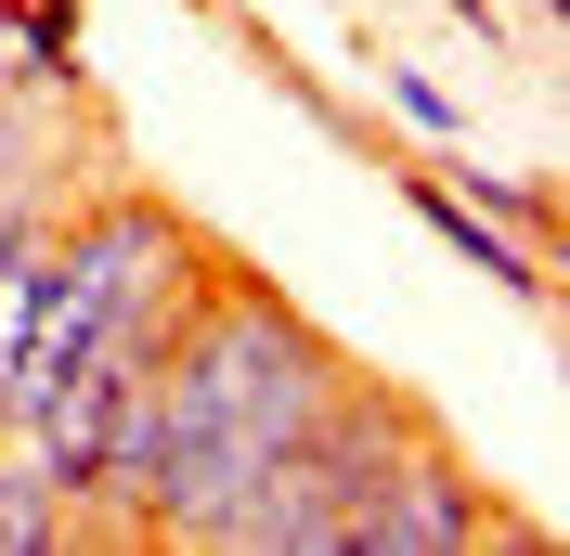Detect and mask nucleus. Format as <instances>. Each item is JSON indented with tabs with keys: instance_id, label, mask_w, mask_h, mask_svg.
<instances>
[{
	"instance_id": "4",
	"label": "nucleus",
	"mask_w": 570,
	"mask_h": 556,
	"mask_svg": "<svg viewBox=\"0 0 570 556\" xmlns=\"http://www.w3.org/2000/svg\"><path fill=\"white\" fill-rule=\"evenodd\" d=\"M402 208H415L428 234L454 246L466 272H493L505 298H544V246H532V234H505L493 208H466V195H454V181H441V169H402Z\"/></svg>"
},
{
	"instance_id": "8",
	"label": "nucleus",
	"mask_w": 570,
	"mask_h": 556,
	"mask_svg": "<svg viewBox=\"0 0 570 556\" xmlns=\"http://www.w3.org/2000/svg\"><path fill=\"white\" fill-rule=\"evenodd\" d=\"M441 181H454L466 208H493L505 234H532V246H544V181H505V169H441Z\"/></svg>"
},
{
	"instance_id": "5",
	"label": "nucleus",
	"mask_w": 570,
	"mask_h": 556,
	"mask_svg": "<svg viewBox=\"0 0 570 556\" xmlns=\"http://www.w3.org/2000/svg\"><path fill=\"white\" fill-rule=\"evenodd\" d=\"M78 39H91L78 0H0V91H27V105H78Z\"/></svg>"
},
{
	"instance_id": "11",
	"label": "nucleus",
	"mask_w": 570,
	"mask_h": 556,
	"mask_svg": "<svg viewBox=\"0 0 570 556\" xmlns=\"http://www.w3.org/2000/svg\"><path fill=\"white\" fill-rule=\"evenodd\" d=\"M532 13H544V27H558V13H570V0H532Z\"/></svg>"
},
{
	"instance_id": "2",
	"label": "nucleus",
	"mask_w": 570,
	"mask_h": 556,
	"mask_svg": "<svg viewBox=\"0 0 570 556\" xmlns=\"http://www.w3.org/2000/svg\"><path fill=\"white\" fill-rule=\"evenodd\" d=\"M415 401H402V388H376V376H337V401H324L312 427H298V440L273 453V466H259L247 492H234V505H220L208 530H195V544H220V556H337V530H351V505L376 479H390V453L415 440Z\"/></svg>"
},
{
	"instance_id": "9",
	"label": "nucleus",
	"mask_w": 570,
	"mask_h": 556,
	"mask_svg": "<svg viewBox=\"0 0 570 556\" xmlns=\"http://www.w3.org/2000/svg\"><path fill=\"white\" fill-rule=\"evenodd\" d=\"M390 105L415 117L428 142H454V130H466V105H454V91H441V78H415V66H390Z\"/></svg>"
},
{
	"instance_id": "7",
	"label": "nucleus",
	"mask_w": 570,
	"mask_h": 556,
	"mask_svg": "<svg viewBox=\"0 0 570 556\" xmlns=\"http://www.w3.org/2000/svg\"><path fill=\"white\" fill-rule=\"evenodd\" d=\"M78 544V505L39 479L27 440H0V556H66Z\"/></svg>"
},
{
	"instance_id": "6",
	"label": "nucleus",
	"mask_w": 570,
	"mask_h": 556,
	"mask_svg": "<svg viewBox=\"0 0 570 556\" xmlns=\"http://www.w3.org/2000/svg\"><path fill=\"white\" fill-rule=\"evenodd\" d=\"M52 208H66V169H52V105L0 91V246L52 234Z\"/></svg>"
},
{
	"instance_id": "10",
	"label": "nucleus",
	"mask_w": 570,
	"mask_h": 556,
	"mask_svg": "<svg viewBox=\"0 0 570 556\" xmlns=\"http://www.w3.org/2000/svg\"><path fill=\"white\" fill-rule=\"evenodd\" d=\"M441 13H466V27H480V39H493V0H441Z\"/></svg>"
},
{
	"instance_id": "1",
	"label": "nucleus",
	"mask_w": 570,
	"mask_h": 556,
	"mask_svg": "<svg viewBox=\"0 0 570 556\" xmlns=\"http://www.w3.org/2000/svg\"><path fill=\"white\" fill-rule=\"evenodd\" d=\"M337 376H351V363H337V337H324L298 298H273L259 272L208 259V285L181 298L169 349H156V479H142V530L195 544V530L337 401Z\"/></svg>"
},
{
	"instance_id": "3",
	"label": "nucleus",
	"mask_w": 570,
	"mask_h": 556,
	"mask_svg": "<svg viewBox=\"0 0 570 556\" xmlns=\"http://www.w3.org/2000/svg\"><path fill=\"white\" fill-rule=\"evenodd\" d=\"M480 544H505V505L466 479V466L428 440V427L390 453V479L363 492L351 530H337V556H480Z\"/></svg>"
}]
</instances>
